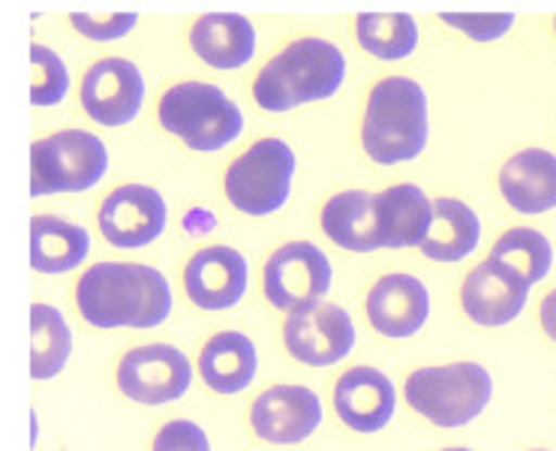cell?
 Listing matches in <instances>:
<instances>
[{"mask_svg":"<svg viewBox=\"0 0 556 451\" xmlns=\"http://www.w3.org/2000/svg\"><path fill=\"white\" fill-rule=\"evenodd\" d=\"M160 124L166 133L178 136L190 151H223L232 145L241 129L244 115L223 88L207 82H181L168 88L160 100Z\"/></svg>","mask_w":556,"mask_h":451,"instance_id":"obj_4","label":"cell"},{"mask_svg":"<svg viewBox=\"0 0 556 451\" xmlns=\"http://www.w3.org/2000/svg\"><path fill=\"white\" fill-rule=\"evenodd\" d=\"M527 298H530V286L523 284L518 274H511L491 259L469 271L460 289L466 316L484 328H500L518 320L520 310L527 308Z\"/></svg>","mask_w":556,"mask_h":451,"instance_id":"obj_16","label":"cell"},{"mask_svg":"<svg viewBox=\"0 0 556 451\" xmlns=\"http://www.w3.org/2000/svg\"><path fill=\"white\" fill-rule=\"evenodd\" d=\"M442 451H472V449H460V446H457V449H442Z\"/></svg>","mask_w":556,"mask_h":451,"instance_id":"obj_33","label":"cell"},{"mask_svg":"<svg viewBox=\"0 0 556 451\" xmlns=\"http://www.w3.org/2000/svg\"><path fill=\"white\" fill-rule=\"evenodd\" d=\"M427 93L415 78L391 76L376 82L364 109L362 142L379 166L415 160L427 148Z\"/></svg>","mask_w":556,"mask_h":451,"instance_id":"obj_3","label":"cell"},{"mask_svg":"<svg viewBox=\"0 0 556 451\" xmlns=\"http://www.w3.org/2000/svg\"><path fill=\"white\" fill-rule=\"evenodd\" d=\"M256 437L274 446H295L323 425V400L307 386H274L250 410Z\"/></svg>","mask_w":556,"mask_h":451,"instance_id":"obj_13","label":"cell"},{"mask_svg":"<svg viewBox=\"0 0 556 451\" xmlns=\"http://www.w3.org/2000/svg\"><path fill=\"white\" fill-rule=\"evenodd\" d=\"M331 262L313 241H292L265 262V298L277 310L323 301L331 289Z\"/></svg>","mask_w":556,"mask_h":451,"instance_id":"obj_10","label":"cell"},{"mask_svg":"<svg viewBox=\"0 0 556 451\" xmlns=\"http://www.w3.org/2000/svg\"><path fill=\"white\" fill-rule=\"evenodd\" d=\"M376 241L389 250L421 247L430 226V199L415 184H394L374 196Z\"/></svg>","mask_w":556,"mask_h":451,"instance_id":"obj_18","label":"cell"},{"mask_svg":"<svg viewBox=\"0 0 556 451\" xmlns=\"http://www.w3.org/2000/svg\"><path fill=\"white\" fill-rule=\"evenodd\" d=\"M481 238L479 214L460 199H437L430 202V226H427L421 253L433 262H460Z\"/></svg>","mask_w":556,"mask_h":451,"instance_id":"obj_22","label":"cell"},{"mask_svg":"<svg viewBox=\"0 0 556 451\" xmlns=\"http://www.w3.org/2000/svg\"><path fill=\"white\" fill-rule=\"evenodd\" d=\"M193 383L190 359L178 347L148 343L130 349L117 364V388L136 403L160 406L184 398Z\"/></svg>","mask_w":556,"mask_h":451,"instance_id":"obj_9","label":"cell"},{"mask_svg":"<svg viewBox=\"0 0 556 451\" xmlns=\"http://www.w3.org/2000/svg\"><path fill=\"white\" fill-rule=\"evenodd\" d=\"M76 304L93 328H156L172 313V289L151 265L100 262L81 274Z\"/></svg>","mask_w":556,"mask_h":451,"instance_id":"obj_1","label":"cell"},{"mask_svg":"<svg viewBox=\"0 0 556 451\" xmlns=\"http://www.w3.org/2000/svg\"><path fill=\"white\" fill-rule=\"evenodd\" d=\"M367 320L382 337H413L430 316V292L413 274H386L367 292Z\"/></svg>","mask_w":556,"mask_h":451,"instance_id":"obj_15","label":"cell"},{"mask_svg":"<svg viewBox=\"0 0 556 451\" xmlns=\"http://www.w3.org/2000/svg\"><path fill=\"white\" fill-rule=\"evenodd\" d=\"M142 103V70L127 58H103L81 78V109L103 127H127Z\"/></svg>","mask_w":556,"mask_h":451,"instance_id":"obj_12","label":"cell"},{"mask_svg":"<svg viewBox=\"0 0 556 451\" xmlns=\"http://www.w3.org/2000/svg\"><path fill=\"white\" fill-rule=\"evenodd\" d=\"M73 352V331L64 313L52 304L30 308V376L42 383L66 367Z\"/></svg>","mask_w":556,"mask_h":451,"instance_id":"obj_25","label":"cell"},{"mask_svg":"<svg viewBox=\"0 0 556 451\" xmlns=\"http://www.w3.org/2000/svg\"><path fill=\"white\" fill-rule=\"evenodd\" d=\"M323 233L343 250L352 253H374L379 250L376 241V214L374 196L364 190H346L328 199L323 208Z\"/></svg>","mask_w":556,"mask_h":451,"instance_id":"obj_24","label":"cell"},{"mask_svg":"<svg viewBox=\"0 0 556 451\" xmlns=\"http://www.w3.org/2000/svg\"><path fill=\"white\" fill-rule=\"evenodd\" d=\"M247 259L235 247H205L184 268V289L195 308L229 310L247 292Z\"/></svg>","mask_w":556,"mask_h":451,"instance_id":"obj_14","label":"cell"},{"mask_svg":"<svg viewBox=\"0 0 556 451\" xmlns=\"http://www.w3.org/2000/svg\"><path fill=\"white\" fill-rule=\"evenodd\" d=\"M355 37L379 61H403L418 46V25L406 13H362L355 18Z\"/></svg>","mask_w":556,"mask_h":451,"instance_id":"obj_27","label":"cell"},{"mask_svg":"<svg viewBox=\"0 0 556 451\" xmlns=\"http://www.w3.org/2000/svg\"><path fill=\"white\" fill-rule=\"evenodd\" d=\"M109 151L88 129H61L30 148V196L85 193L103 180Z\"/></svg>","mask_w":556,"mask_h":451,"instance_id":"obj_6","label":"cell"},{"mask_svg":"<svg viewBox=\"0 0 556 451\" xmlns=\"http://www.w3.org/2000/svg\"><path fill=\"white\" fill-rule=\"evenodd\" d=\"M491 262L503 265L511 274H518L523 284L535 286L547 277V271L554 265V247L539 229H508V233L493 245Z\"/></svg>","mask_w":556,"mask_h":451,"instance_id":"obj_26","label":"cell"},{"mask_svg":"<svg viewBox=\"0 0 556 451\" xmlns=\"http://www.w3.org/2000/svg\"><path fill=\"white\" fill-rule=\"evenodd\" d=\"M166 199L148 184H124L105 196L100 208V233L112 247L136 250L154 245L166 233Z\"/></svg>","mask_w":556,"mask_h":451,"instance_id":"obj_11","label":"cell"},{"mask_svg":"<svg viewBox=\"0 0 556 451\" xmlns=\"http://www.w3.org/2000/svg\"><path fill=\"white\" fill-rule=\"evenodd\" d=\"M260 371L253 340L241 331H220L207 340L199 355V374L217 394H241Z\"/></svg>","mask_w":556,"mask_h":451,"instance_id":"obj_21","label":"cell"},{"mask_svg":"<svg viewBox=\"0 0 556 451\" xmlns=\"http://www.w3.org/2000/svg\"><path fill=\"white\" fill-rule=\"evenodd\" d=\"M190 46L214 70H241L256 54V27L238 13L202 15L190 30Z\"/></svg>","mask_w":556,"mask_h":451,"instance_id":"obj_20","label":"cell"},{"mask_svg":"<svg viewBox=\"0 0 556 451\" xmlns=\"http://www.w3.org/2000/svg\"><path fill=\"white\" fill-rule=\"evenodd\" d=\"M539 451H542V449H539Z\"/></svg>","mask_w":556,"mask_h":451,"instance_id":"obj_35","label":"cell"},{"mask_svg":"<svg viewBox=\"0 0 556 451\" xmlns=\"http://www.w3.org/2000/svg\"><path fill=\"white\" fill-rule=\"evenodd\" d=\"M295 178V151L283 139H260L226 168V196L241 214L265 217L286 205Z\"/></svg>","mask_w":556,"mask_h":451,"instance_id":"obj_7","label":"cell"},{"mask_svg":"<svg viewBox=\"0 0 556 451\" xmlns=\"http://www.w3.org/2000/svg\"><path fill=\"white\" fill-rule=\"evenodd\" d=\"M406 403L437 427H464L484 413L493 398L491 374L476 361L418 367L403 386Z\"/></svg>","mask_w":556,"mask_h":451,"instance_id":"obj_5","label":"cell"},{"mask_svg":"<svg viewBox=\"0 0 556 451\" xmlns=\"http://www.w3.org/2000/svg\"><path fill=\"white\" fill-rule=\"evenodd\" d=\"M442 22L448 27L464 30L466 37H472L476 42H493V39L505 37L515 15L511 13H442Z\"/></svg>","mask_w":556,"mask_h":451,"instance_id":"obj_29","label":"cell"},{"mask_svg":"<svg viewBox=\"0 0 556 451\" xmlns=\"http://www.w3.org/2000/svg\"><path fill=\"white\" fill-rule=\"evenodd\" d=\"M505 202L520 214H544L556 208V154L544 148H527L500 172Z\"/></svg>","mask_w":556,"mask_h":451,"instance_id":"obj_19","label":"cell"},{"mask_svg":"<svg viewBox=\"0 0 556 451\" xmlns=\"http://www.w3.org/2000/svg\"><path fill=\"white\" fill-rule=\"evenodd\" d=\"M554 27H556V18H554Z\"/></svg>","mask_w":556,"mask_h":451,"instance_id":"obj_34","label":"cell"},{"mask_svg":"<svg viewBox=\"0 0 556 451\" xmlns=\"http://www.w3.org/2000/svg\"><path fill=\"white\" fill-rule=\"evenodd\" d=\"M91 250V235L76 223L37 214L30 220V265L39 274H66L78 268Z\"/></svg>","mask_w":556,"mask_h":451,"instance_id":"obj_23","label":"cell"},{"mask_svg":"<svg viewBox=\"0 0 556 451\" xmlns=\"http://www.w3.org/2000/svg\"><path fill=\"white\" fill-rule=\"evenodd\" d=\"M30 66H34V82H30V103L54 105L70 93V73L66 64L49 46H30Z\"/></svg>","mask_w":556,"mask_h":451,"instance_id":"obj_28","label":"cell"},{"mask_svg":"<svg viewBox=\"0 0 556 451\" xmlns=\"http://www.w3.org/2000/svg\"><path fill=\"white\" fill-rule=\"evenodd\" d=\"M283 343L289 355L307 367H328L343 361L355 347V325L350 310L328 301H313L304 308L289 310Z\"/></svg>","mask_w":556,"mask_h":451,"instance_id":"obj_8","label":"cell"},{"mask_svg":"<svg viewBox=\"0 0 556 451\" xmlns=\"http://www.w3.org/2000/svg\"><path fill=\"white\" fill-rule=\"evenodd\" d=\"M542 328L544 335H551V340H556V289L542 301Z\"/></svg>","mask_w":556,"mask_h":451,"instance_id":"obj_32","label":"cell"},{"mask_svg":"<svg viewBox=\"0 0 556 451\" xmlns=\"http://www.w3.org/2000/svg\"><path fill=\"white\" fill-rule=\"evenodd\" d=\"M346 78V58L334 42L304 37L289 42L262 66L253 97L265 112H292L298 105L331 100Z\"/></svg>","mask_w":556,"mask_h":451,"instance_id":"obj_2","label":"cell"},{"mask_svg":"<svg viewBox=\"0 0 556 451\" xmlns=\"http://www.w3.org/2000/svg\"><path fill=\"white\" fill-rule=\"evenodd\" d=\"M70 22L76 27L81 37L93 39V42H112V39H121L130 34L136 27V15L132 13H121V15H85V13H73Z\"/></svg>","mask_w":556,"mask_h":451,"instance_id":"obj_30","label":"cell"},{"mask_svg":"<svg viewBox=\"0 0 556 451\" xmlns=\"http://www.w3.org/2000/svg\"><path fill=\"white\" fill-rule=\"evenodd\" d=\"M397 391L394 383L376 367H352L337 379L334 410L340 422L358 434H376L394 418Z\"/></svg>","mask_w":556,"mask_h":451,"instance_id":"obj_17","label":"cell"},{"mask_svg":"<svg viewBox=\"0 0 556 451\" xmlns=\"http://www.w3.org/2000/svg\"><path fill=\"white\" fill-rule=\"evenodd\" d=\"M154 451H211V442L195 422L178 418L160 427V434L154 437Z\"/></svg>","mask_w":556,"mask_h":451,"instance_id":"obj_31","label":"cell"}]
</instances>
